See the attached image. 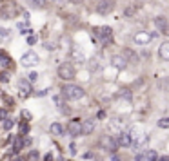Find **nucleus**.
<instances>
[{
    "mask_svg": "<svg viewBox=\"0 0 169 161\" xmlns=\"http://www.w3.org/2000/svg\"><path fill=\"white\" fill-rule=\"evenodd\" d=\"M158 56H160L164 62H169V42H164V43L158 47Z\"/></svg>",
    "mask_w": 169,
    "mask_h": 161,
    "instance_id": "obj_16",
    "label": "nucleus"
},
{
    "mask_svg": "<svg viewBox=\"0 0 169 161\" xmlns=\"http://www.w3.org/2000/svg\"><path fill=\"white\" fill-rule=\"evenodd\" d=\"M73 60H75V62H78V63H84V62H86V56H84V53H82V51L73 49Z\"/></svg>",
    "mask_w": 169,
    "mask_h": 161,
    "instance_id": "obj_19",
    "label": "nucleus"
},
{
    "mask_svg": "<svg viewBox=\"0 0 169 161\" xmlns=\"http://www.w3.org/2000/svg\"><path fill=\"white\" fill-rule=\"evenodd\" d=\"M33 2H35V5H38V7H40V5L44 4V0H33Z\"/></svg>",
    "mask_w": 169,
    "mask_h": 161,
    "instance_id": "obj_31",
    "label": "nucleus"
},
{
    "mask_svg": "<svg viewBox=\"0 0 169 161\" xmlns=\"http://www.w3.org/2000/svg\"><path fill=\"white\" fill-rule=\"evenodd\" d=\"M158 127L160 129H169V118H160L158 120Z\"/></svg>",
    "mask_w": 169,
    "mask_h": 161,
    "instance_id": "obj_22",
    "label": "nucleus"
},
{
    "mask_svg": "<svg viewBox=\"0 0 169 161\" xmlns=\"http://www.w3.org/2000/svg\"><path fill=\"white\" fill-rule=\"evenodd\" d=\"M122 56H124L126 60H127V58H129V60H137V56H135L131 51H124V54H122Z\"/></svg>",
    "mask_w": 169,
    "mask_h": 161,
    "instance_id": "obj_25",
    "label": "nucleus"
},
{
    "mask_svg": "<svg viewBox=\"0 0 169 161\" xmlns=\"http://www.w3.org/2000/svg\"><path fill=\"white\" fill-rule=\"evenodd\" d=\"M27 130H29V125H27L25 121H22V125H20V136H25Z\"/></svg>",
    "mask_w": 169,
    "mask_h": 161,
    "instance_id": "obj_23",
    "label": "nucleus"
},
{
    "mask_svg": "<svg viewBox=\"0 0 169 161\" xmlns=\"http://www.w3.org/2000/svg\"><path fill=\"white\" fill-rule=\"evenodd\" d=\"M155 36H158V34H157V33H147V31H138V33L133 34V42H135V43H140V45H146V43H149Z\"/></svg>",
    "mask_w": 169,
    "mask_h": 161,
    "instance_id": "obj_3",
    "label": "nucleus"
},
{
    "mask_svg": "<svg viewBox=\"0 0 169 161\" xmlns=\"http://www.w3.org/2000/svg\"><path fill=\"white\" fill-rule=\"evenodd\" d=\"M75 67L71 65V63H62L60 67H58V76L62 78V80H73L75 78Z\"/></svg>",
    "mask_w": 169,
    "mask_h": 161,
    "instance_id": "obj_4",
    "label": "nucleus"
},
{
    "mask_svg": "<svg viewBox=\"0 0 169 161\" xmlns=\"http://www.w3.org/2000/svg\"><path fill=\"white\" fill-rule=\"evenodd\" d=\"M117 143H118V145H122V147H129V145L133 143V140H131V134H127V132H122V134H118V140H117Z\"/></svg>",
    "mask_w": 169,
    "mask_h": 161,
    "instance_id": "obj_15",
    "label": "nucleus"
},
{
    "mask_svg": "<svg viewBox=\"0 0 169 161\" xmlns=\"http://www.w3.org/2000/svg\"><path fill=\"white\" fill-rule=\"evenodd\" d=\"M25 161H38V152H36V150H31Z\"/></svg>",
    "mask_w": 169,
    "mask_h": 161,
    "instance_id": "obj_24",
    "label": "nucleus"
},
{
    "mask_svg": "<svg viewBox=\"0 0 169 161\" xmlns=\"http://www.w3.org/2000/svg\"><path fill=\"white\" fill-rule=\"evenodd\" d=\"M95 34H96V38L100 40V42H104V43H107L109 40H111V34H113V31H111V27H96L95 29Z\"/></svg>",
    "mask_w": 169,
    "mask_h": 161,
    "instance_id": "obj_5",
    "label": "nucleus"
},
{
    "mask_svg": "<svg viewBox=\"0 0 169 161\" xmlns=\"http://www.w3.org/2000/svg\"><path fill=\"white\" fill-rule=\"evenodd\" d=\"M38 56L35 54V53H25L24 56H22V60H20V63L24 65V67H35V65H38Z\"/></svg>",
    "mask_w": 169,
    "mask_h": 161,
    "instance_id": "obj_7",
    "label": "nucleus"
},
{
    "mask_svg": "<svg viewBox=\"0 0 169 161\" xmlns=\"http://www.w3.org/2000/svg\"><path fill=\"white\" fill-rule=\"evenodd\" d=\"M49 130H51L53 136H62V134H64V127H62L60 123H53V125L49 127Z\"/></svg>",
    "mask_w": 169,
    "mask_h": 161,
    "instance_id": "obj_18",
    "label": "nucleus"
},
{
    "mask_svg": "<svg viewBox=\"0 0 169 161\" xmlns=\"http://www.w3.org/2000/svg\"><path fill=\"white\" fill-rule=\"evenodd\" d=\"M35 42H36V38H35V36H29V38H27V43H31V45H33Z\"/></svg>",
    "mask_w": 169,
    "mask_h": 161,
    "instance_id": "obj_29",
    "label": "nucleus"
},
{
    "mask_svg": "<svg viewBox=\"0 0 169 161\" xmlns=\"http://www.w3.org/2000/svg\"><path fill=\"white\" fill-rule=\"evenodd\" d=\"M157 158H158V156H157L155 150H147V152L137 154V156H135V161H153V159H157Z\"/></svg>",
    "mask_w": 169,
    "mask_h": 161,
    "instance_id": "obj_13",
    "label": "nucleus"
},
{
    "mask_svg": "<svg viewBox=\"0 0 169 161\" xmlns=\"http://www.w3.org/2000/svg\"><path fill=\"white\" fill-rule=\"evenodd\" d=\"M113 9H115V0H100L96 5V11L100 14H109Z\"/></svg>",
    "mask_w": 169,
    "mask_h": 161,
    "instance_id": "obj_6",
    "label": "nucleus"
},
{
    "mask_svg": "<svg viewBox=\"0 0 169 161\" xmlns=\"http://www.w3.org/2000/svg\"><path fill=\"white\" fill-rule=\"evenodd\" d=\"M44 161H53V158H51V154H47V156L44 158Z\"/></svg>",
    "mask_w": 169,
    "mask_h": 161,
    "instance_id": "obj_32",
    "label": "nucleus"
},
{
    "mask_svg": "<svg viewBox=\"0 0 169 161\" xmlns=\"http://www.w3.org/2000/svg\"><path fill=\"white\" fill-rule=\"evenodd\" d=\"M153 161H169L167 156H162V158H157V159H153Z\"/></svg>",
    "mask_w": 169,
    "mask_h": 161,
    "instance_id": "obj_30",
    "label": "nucleus"
},
{
    "mask_svg": "<svg viewBox=\"0 0 169 161\" xmlns=\"http://www.w3.org/2000/svg\"><path fill=\"white\" fill-rule=\"evenodd\" d=\"M11 127H13V121H11V120H5V121H4V129H7V130H9Z\"/></svg>",
    "mask_w": 169,
    "mask_h": 161,
    "instance_id": "obj_28",
    "label": "nucleus"
},
{
    "mask_svg": "<svg viewBox=\"0 0 169 161\" xmlns=\"http://www.w3.org/2000/svg\"><path fill=\"white\" fill-rule=\"evenodd\" d=\"M84 89L82 87H78V85H73V83H67V85H64L62 87V96L64 98H67V100H82L84 98Z\"/></svg>",
    "mask_w": 169,
    "mask_h": 161,
    "instance_id": "obj_1",
    "label": "nucleus"
},
{
    "mask_svg": "<svg viewBox=\"0 0 169 161\" xmlns=\"http://www.w3.org/2000/svg\"><path fill=\"white\" fill-rule=\"evenodd\" d=\"M22 147H24V141H22V136H18V138L15 140V143H13V152L18 154V152L22 150Z\"/></svg>",
    "mask_w": 169,
    "mask_h": 161,
    "instance_id": "obj_20",
    "label": "nucleus"
},
{
    "mask_svg": "<svg viewBox=\"0 0 169 161\" xmlns=\"http://www.w3.org/2000/svg\"><path fill=\"white\" fill-rule=\"evenodd\" d=\"M16 7H15V4H11V2H7V4H2V7H0V14L2 16H5V18H13L15 14H16Z\"/></svg>",
    "mask_w": 169,
    "mask_h": 161,
    "instance_id": "obj_8",
    "label": "nucleus"
},
{
    "mask_svg": "<svg viewBox=\"0 0 169 161\" xmlns=\"http://www.w3.org/2000/svg\"><path fill=\"white\" fill-rule=\"evenodd\" d=\"M18 92L22 98H27L31 94V82L29 80H20L18 82Z\"/></svg>",
    "mask_w": 169,
    "mask_h": 161,
    "instance_id": "obj_10",
    "label": "nucleus"
},
{
    "mask_svg": "<svg viewBox=\"0 0 169 161\" xmlns=\"http://www.w3.org/2000/svg\"><path fill=\"white\" fill-rule=\"evenodd\" d=\"M0 65H2V67H9V65H11V58H9L5 53H0Z\"/></svg>",
    "mask_w": 169,
    "mask_h": 161,
    "instance_id": "obj_21",
    "label": "nucleus"
},
{
    "mask_svg": "<svg viewBox=\"0 0 169 161\" xmlns=\"http://www.w3.org/2000/svg\"><path fill=\"white\" fill-rule=\"evenodd\" d=\"M155 24H157V27H158L162 33L169 34V20L166 16H157V18H155Z\"/></svg>",
    "mask_w": 169,
    "mask_h": 161,
    "instance_id": "obj_12",
    "label": "nucleus"
},
{
    "mask_svg": "<svg viewBox=\"0 0 169 161\" xmlns=\"http://www.w3.org/2000/svg\"><path fill=\"white\" fill-rule=\"evenodd\" d=\"M15 161H25V159H22V158H16V159H15Z\"/></svg>",
    "mask_w": 169,
    "mask_h": 161,
    "instance_id": "obj_34",
    "label": "nucleus"
},
{
    "mask_svg": "<svg viewBox=\"0 0 169 161\" xmlns=\"http://www.w3.org/2000/svg\"><path fill=\"white\" fill-rule=\"evenodd\" d=\"M36 80H38V74H36V72H31V74H29V82L33 83V82H36Z\"/></svg>",
    "mask_w": 169,
    "mask_h": 161,
    "instance_id": "obj_27",
    "label": "nucleus"
},
{
    "mask_svg": "<svg viewBox=\"0 0 169 161\" xmlns=\"http://www.w3.org/2000/svg\"><path fill=\"white\" fill-rule=\"evenodd\" d=\"M7 36H9V31L4 29V27H0V40H5Z\"/></svg>",
    "mask_w": 169,
    "mask_h": 161,
    "instance_id": "obj_26",
    "label": "nucleus"
},
{
    "mask_svg": "<svg viewBox=\"0 0 169 161\" xmlns=\"http://www.w3.org/2000/svg\"><path fill=\"white\" fill-rule=\"evenodd\" d=\"M100 147L104 149V150H107V152H111V154H115L117 152V147H118V143H117V140L113 138V136H109V134H106V136H102L100 138Z\"/></svg>",
    "mask_w": 169,
    "mask_h": 161,
    "instance_id": "obj_2",
    "label": "nucleus"
},
{
    "mask_svg": "<svg viewBox=\"0 0 169 161\" xmlns=\"http://www.w3.org/2000/svg\"><path fill=\"white\" fill-rule=\"evenodd\" d=\"M111 161H120V158H118V156H115V154H113V156H111Z\"/></svg>",
    "mask_w": 169,
    "mask_h": 161,
    "instance_id": "obj_33",
    "label": "nucleus"
},
{
    "mask_svg": "<svg viewBox=\"0 0 169 161\" xmlns=\"http://www.w3.org/2000/svg\"><path fill=\"white\" fill-rule=\"evenodd\" d=\"M67 132H69L71 136H80V134H82V121H80V120H73V121H69V125H67Z\"/></svg>",
    "mask_w": 169,
    "mask_h": 161,
    "instance_id": "obj_9",
    "label": "nucleus"
},
{
    "mask_svg": "<svg viewBox=\"0 0 169 161\" xmlns=\"http://www.w3.org/2000/svg\"><path fill=\"white\" fill-rule=\"evenodd\" d=\"M111 65H113L115 69H126L127 60H126L122 54H115V56H111Z\"/></svg>",
    "mask_w": 169,
    "mask_h": 161,
    "instance_id": "obj_11",
    "label": "nucleus"
},
{
    "mask_svg": "<svg viewBox=\"0 0 169 161\" xmlns=\"http://www.w3.org/2000/svg\"><path fill=\"white\" fill-rule=\"evenodd\" d=\"M137 140H135V149L137 150H140V149H144L146 145H147V141H149V138H147V134H140V136H135Z\"/></svg>",
    "mask_w": 169,
    "mask_h": 161,
    "instance_id": "obj_14",
    "label": "nucleus"
},
{
    "mask_svg": "<svg viewBox=\"0 0 169 161\" xmlns=\"http://www.w3.org/2000/svg\"><path fill=\"white\" fill-rule=\"evenodd\" d=\"M95 130V121L93 120H87L82 123V134H91Z\"/></svg>",
    "mask_w": 169,
    "mask_h": 161,
    "instance_id": "obj_17",
    "label": "nucleus"
}]
</instances>
